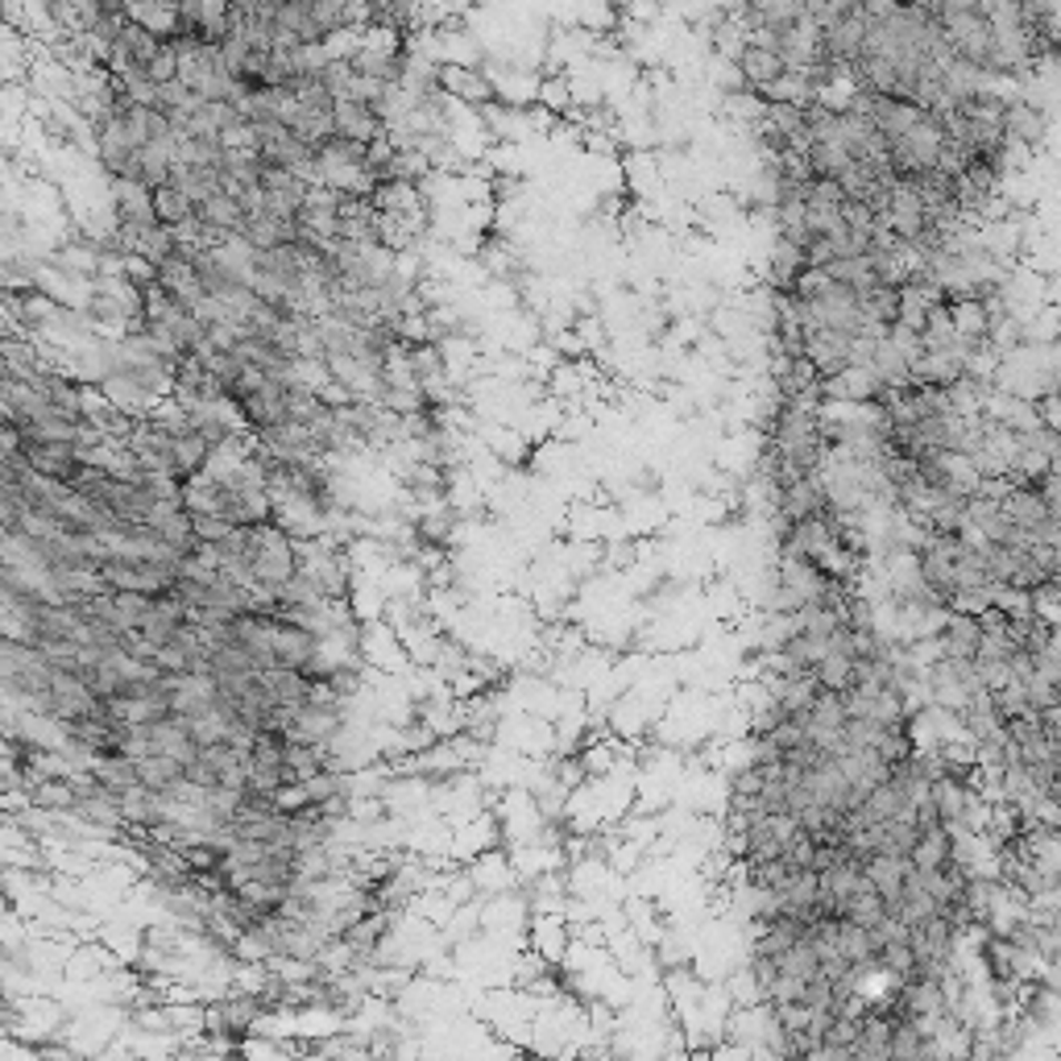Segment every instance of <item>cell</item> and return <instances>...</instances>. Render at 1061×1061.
<instances>
[{
  "label": "cell",
  "mask_w": 1061,
  "mask_h": 1061,
  "mask_svg": "<svg viewBox=\"0 0 1061 1061\" xmlns=\"http://www.w3.org/2000/svg\"><path fill=\"white\" fill-rule=\"evenodd\" d=\"M182 564H158V561H108L100 564L108 589L121 593H146V597H162L170 585L179 581Z\"/></svg>",
  "instance_id": "1"
},
{
  "label": "cell",
  "mask_w": 1061,
  "mask_h": 1061,
  "mask_svg": "<svg viewBox=\"0 0 1061 1061\" xmlns=\"http://www.w3.org/2000/svg\"><path fill=\"white\" fill-rule=\"evenodd\" d=\"M324 652V635L316 626H304V622H287V618H274V667H304L307 660H316Z\"/></svg>",
  "instance_id": "2"
},
{
  "label": "cell",
  "mask_w": 1061,
  "mask_h": 1061,
  "mask_svg": "<svg viewBox=\"0 0 1061 1061\" xmlns=\"http://www.w3.org/2000/svg\"><path fill=\"white\" fill-rule=\"evenodd\" d=\"M237 403H241V415H245V424H249V432H266V427H278L290 419L287 381H278V378H274L266 390L245 395V398H237Z\"/></svg>",
  "instance_id": "3"
},
{
  "label": "cell",
  "mask_w": 1061,
  "mask_h": 1061,
  "mask_svg": "<svg viewBox=\"0 0 1061 1061\" xmlns=\"http://www.w3.org/2000/svg\"><path fill=\"white\" fill-rule=\"evenodd\" d=\"M349 62L361 71V76H374V79H381V83H403L410 71L407 50H398V46H378V42L357 46V50L349 54Z\"/></svg>",
  "instance_id": "4"
},
{
  "label": "cell",
  "mask_w": 1061,
  "mask_h": 1061,
  "mask_svg": "<svg viewBox=\"0 0 1061 1061\" xmlns=\"http://www.w3.org/2000/svg\"><path fill=\"white\" fill-rule=\"evenodd\" d=\"M112 216H117L121 225H137V228L158 225L153 191L137 179H112Z\"/></svg>",
  "instance_id": "5"
},
{
  "label": "cell",
  "mask_w": 1061,
  "mask_h": 1061,
  "mask_svg": "<svg viewBox=\"0 0 1061 1061\" xmlns=\"http://www.w3.org/2000/svg\"><path fill=\"white\" fill-rule=\"evenodd\" d=\"M158 287H167L170 295H175L179 304H187V307H196L199 299L208 295L204 278H199V270H196V258H191L187 249H179L175 258L158 266Z\"/></svg>",
  "instance_id": "6"
},
{
  "label": "cell",
  "mask_w": 1061,
  "mask_h": 1061,
  "mask_svg": "<svg viewBox=\"0 0 1061 1061\" xmlns=\"http://www.w3.org/2000/svg\"><path fill=\"white\" fill-rule=\"evenodd\" d=\"M979 643H983V626H979V618H974V614H954V609H950L945 626L938 631L941 660H974V655H979Z\"/></svg>",
  "instance_id": "7"
},
{
  "label": "cell",
  "mask_w": 1061,
  "mask_h": 1061,
  "mask_svg": "<svg viewBox=\"0 0 1061 1061\" xmlns=\"http://www.w3.org/2000/svg\"><path fill=\"white\" fill-rule=\"evenodd\" d=\"M336 730H340V705H304V710H299V717L290 722L287 743L324 746V743H333V738H336Z\"/></svg>",
  "instance_id": "8"
},
{
  "label": "cell",
  "mask_w": 1061,
  "mask_h": 1061,
  "mask_svg": "<svg viewBox=\"0 0 1061 1061\" xmlns=\"http://www.w3.org/2000/svg\"><path fill=\"white\" fill-rule=\"evenodd\" d=\"M734 67H738V76H743V83L751 91H767L775 79L789 71V67H784V59H780L775 50H767V46H755V42H743V50H738Z\"/></svg>",
  "instance_id": "9"
},
{
  "label": "cell",
  "mask_w": 1061,
  "mask_h": 1061,
  "mask_svg": "<svg viewBox=\"0 0 1061 1061\" xmlns=\"http://www.w3.org/2000/svg\"><path fill=\"white\" fill-rule=\"evenodd\" d=\"M1000 510H1003V518L1020 530H1037L1049 523V506H1045L1041 486H1012V494L1000 502Z\"/></svg>",
  "instance_id": "10"
},
{
  "label": "cell",
  "mask_w": 1061,
  "mask_h": 1061,
  "mask_svg": "<svg viewBox=\"0 0 1061 1061\" xmlns=\"http://www.w3.org/2000/svg\"><path fill=\"white\" fill-rule=\"evenodd\" d=\"M333 117H336V133L340 137H353V141H378V137H386V129L390 125L381 121L378 112L369 105H353V100H336V108H333Z\"/></svg>",
  "instance_id": "11"
},
{
  "label": "cell",
  "mask_w": 1061,
  "mask_h": 1061,
  "mask_svg": "<svg viewBox=\"0 0 1061 1061\" xmlns=\"http://www.w3.org/2000/svg\"><path fill=\"white\" fill-rule=\"evenodd\" d=\"M153 212H158V220L170 228H187L199 220V204L182 187H175V182H167V187H158L153 191Z\"/></svg>",
  "instance_id": "12"
},
{
  "label": "cell",
  "mask_w": 1061,
  "mask_h": 1061,
  "mask_svg": "<svg viewBox=\"0 0 1061 1061\" xmlns=\"http://www.w3.org/2000/svg\"><path fill=\"white\" fill-rule=\"evenodd\" d=\"M179 249H182V232L158 220V225H150V228H141V232H137V249H133V254L150 258L153 266H162V261H170L175 254H179Z\"/></svg>",
  "instance_id": "13"
},
{
  "label": "cell",
  "mask_w": 1061,
  "mask_h": 1061,
  "mask_svg": "<svg viewBox=\"0 0 1061 1061\" xmlns=\"http://www.w3.org/2000/svg\"><path fill=\"white\" fill-rule=\"evenodd\" d=\"M137 780L153 792H170L179 780H187V763L170 755H141L137 758Z\"/></svg>",
  "instance_id": "14"
},
{
  "label": "cell",
  "mask_w": 1061,
  "mask_h": 1061,
  "mask_svg": "<svg viewBox=\"0 0 1061 1061\" xmlns=\"http://www.w3.org/2000/svg\"><path fill=\"white\" fill-rule=\"evenodd\" d=\"M1049 129L1045 112L1037 105H1024V100H1012L1008 105V137L1017 141V146H1032V141H1041Z\"/></svg>",
  "instance_id": "15"
},
{
  "label": "cell",
  "mask_w": 1061,
  "mask_h": 1061,
  "mask_svg": "<svg viewBox=\"0 0 1061 1061\" xmlns=\"http://www.w3.org/2000/svg\"><path fill=\"white\" fill-rule=\"evenodd\" d=\"M950 859H954V830H950V825H933V830H925L921 842H916V850H912V863L921 866V871H929V866H945Z\"/></svg>",
  "instance_id": "16"
},
{
  "label": "cell",
  "mask_w": 1061,
  "mask_h": 1061,
  "mask_svg": "<svg viewBox=\"0 0 1061 1061\" xmlns=\"http://www.w3.org/2000/svg\"><path fill=\"white\" fill-rule=\"evenodd\" d=\"M245 220V208L237 196H228V191H216V196H208L204 204H199V225L208 228H225V232H237Z\"/></svg>",
  "instance_id": "17"
},
{
  "label": "cell",
  "mask_w": 1061,
  "mask_h": 1061,
  "mask_svg": "<svg viewBox=\"0 0 1061 1061\" xmlns=\"http://www.w3.org/2000/svg\"><path fill=\"white\" fill-rule=\"evenodd\" d=\"M817 681L821 688H834V693H850L859 684V660L850 652H830L817 664Z\"/></svg>",
  "instance_id": "18"
},
{
  "label": "cell",
  "mask_w": 1061,
  "mask_h": 1061,
  "mask_svg": "<svg viewBox=\"0 0 1061 1061\" xmlns=\"http://www.w3.org/2000/svg\"><path fill=\"white\" fill-rule=\"evenodd\" d=\"M804 153H809V167H813L817 179H837V175L854 162V153H850L842 141H809Z\"/></svg>",
  "instance_id": "19"
},
{
  "label": "cell",
  "mask_w": 1061,
  "mask_h": 1061,
  "mask_svg": "<svg viewBox=\"0 0 1061 1061\" xmlns=\"http://www.w3.org/2000/svg\"><path fill=\"white\" fill-rule=\"evenodd\" d=\"M117 91H121V100H133V105H146V108H162V83H153V79L146 76V67L121 71V76H117Z\"/></svg>",
  "instance_id": "20"
},
{
  "label": "cell",
  "mask_w": 1061,
  "mask_h": 1061,
  "mask_svg": "<svg viewBox=\"0 0 1061 1061\" xmlns=\"http://www.w3.org/2000/svg\"><path fill=\"white\" fill-rule=\"evenodd\" d=\"M440 83H444L448 91H460V96L469 91L477 105H486V100H489V83H482L477 76L460 71V67H440Z\"/></svg>",
  "instance_id": "21"
},
{
  "label": "cell",
  "mask_w": 1061,
  "mask_h": 1061,
  "mask_svg": "<svg viewBox=\"0 0 1061 1061\" xmlns=\"http://www.w3.org/2000/svg\"><path fill=\"white\" fill-rule=\"evenodd\" d=\"M146 76L153 83H175L179 79V50H175V42H162V50L146 62Z\"/></svg>",
  "instance_id": "22"
},
{
  "label": "cell",
  "mask_w": 1061,
  "mask_h": 1061,
  "mask_svg": "<svg viewBox=\"0 0 1061 1061\" xmlns=\"http://www.w3.org/2000/svg\"><path fill=\"white\" fill-rule=\"evenodd\" d=\"M544 105L564 108L568 105V88H561V83H544Z\"/></svg>",
  "instance_id": "23"
}]
</instances>
